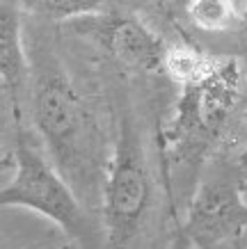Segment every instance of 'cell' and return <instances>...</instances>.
Instances as JSON below:
<instances>
[{"label": "cell", "instance_id": "cell-6", "mask_svg": "<svg viewBox=\"0 0 247 249\" xmlns=\"http://www.w3.org/2000/svg\"><path fill=\"white\" fill-rule=\"evenodd\" d=\"M76 35L101 48L110 60L126 69L158 73L163 71L167 46L140 16L121 9H101L96 14L69 21Z\"/></svg>", "mask_w": 247, "mask_h": 249}, {"label": "cell", "instance_id": "cell-7", "mask_svg": "<svg viewBox=\"0 0 247 249\" xmlns=\"http://www.w3.org/2000/svg\"><path fill=\"white\" fill-rule=\"evenodd\" d=\"M0 83L9 91L19 112L30 83V57L23 46L19 5L0 2Z\"/></svg>", "mask_w": 247, "mask_h": 249}, {"label": "cell", "instance_id": "cell-5", "mask_svg": "<svg viewBox=\"0 0 247 249\" xmlns=\"http://www.w3.org/2000/svg\"><path fill=\"white\" fill-rule=\"evenodd\" d=\"M247 231V196L243 181L210 176L197 185L186 208L179 238L192 249H220Z\"/></svg>", "mask_w": 247, "mask_h": 249}, {"label": "cell", "instance_id": "cell-4", "mask_svg": "<svg viewBox=\"0 0 247 249\" xmlns=\"http://www.w3.org/2000/svg\"><path fill=\"white\" fill-rule=\"evenodd\" d=\"M16 174L0 188V208H28L48 217L74 240L82 245H96L98 229L74 188L62 174L32 146L25 135L16 144Z\"/></svg>", "mask_w": 247, "mask_h": 249}, {"label": "cell", "instance_id": "cell-1", "mask_svg": "<svg viewBox=\"0 0 247 249\" xmlns=\"http://www.w3.org/2000/svg\"><path fill=\"white\" fill-rule=\"evenodd\" d=\"M32 124L51 165L74 188L85 206H101L108 142L90 101L76 89L60 60L48 51L30 62Z\"/></svg>", "mask_w": 247, "mask_h": 249}, {"label": "cell", "instance_id": "cell-10", "mask_svg": "<svg viewBox=\"0 0 247 249\" xmlns=\"http://www.w3.org/2000/svg\"><path fill=\"white\" fill-rule=\"evenodd\" d=\"M174 249H192L190 245H188L186 240H181V238H176V245H174Z\"/></svg>", "mask_w": 247, "mask_h": 249}, {"label": "cell", "instance_id": "cell-11", "mask_svg": "<svg viewBox=\"0 0 247 249\" xmlns=\"http://www.w3.org/2000/svg\"><path fill=\"white\" fill-rule=\"evenodd\" d=\"M243 192H245V196H247V178H243Z\"/></svg>", "mask_w": 247, "mask_h": 249}, {"label": "cell", "instance_id": "cell-13", "mask_svg": "<svg viewBox=\"0 0 247 249\" xmlns=\"http://www.w3.org/2000/svg\"><path fill=\"white\" fill-rule=\"evenodd\" d=\"M0 165H2V160H0Z\"/></svg>", "mask_w": 247, "mask_h": 249}, {"label": "cell", "instance_id": "cell-9", "mask_svg": "<svg viewBox=\"0 0 247 249\" xmlns=\"http://www.w3.org/2000/svg\"><path fill=\"white\" fill-rule=\"evenodd\" d=\"M236 165L240 172H247V119L243 124V133H240V146H238V156H236Z\"/></svg>", "mask_w": 247, "mask_h": 249}, {"label": "cell", "instance_id": "cell-12", "mask_svg": "<svg viewBox=\"0 0 247 249\" xmlns=\"http://www.w3.org/2000/svg\"><path fill=\"white\" fill-rule=\"evenodd\" d=\"M243 30H247V12H245V28H243Z\"/></svg>", "mask_w": 247, "mask_h": 249}, {"label": "cell", "instance_id": "cell-3", "mask_svg": "<svg viewBox=\"0 0 247 249\" xmlns=\"http://www.w3.org/2000/svg\"><path fill=\"white\" fill-rule=\"evenodd\" d=\"M151 204L153 178L147 151L133 114L124 107L101 192L105 242L110 249H131L147 224Z\"/></svg>", "mask_w": 247, "mask_h": 249}, {"label": "cell", "instance_id": "cell-8", "mask_svg": "<svg viewBox=\"0 0 247 249\" xmlns=\"http://www.w3.org/2000/svg\"><path fill=\"white\" fill-rule=\"evenodd\" d=\"M16 5L48 21L69 23L74 18L96 14L105 9L108 0H16Z\"/></svg>", "mask_w": 247, "mask_h": 249}, {"label": "cell", "instance_id": "cell-2", "mask_svg": "<svg viewBox=\"0 0 247 249\" xmlns=\"http://www.w3.org/2000/svg\"><path fill=\"white\" fill-rule=\"evenodd\" d=\"M245 64L225 55H210L195 76L179 83V96L158 133L167 188L174 176L199 169L217 149L245 96Z\"/></svg>", "mask_w": 247, "mask_h": 249}]
</instances>
